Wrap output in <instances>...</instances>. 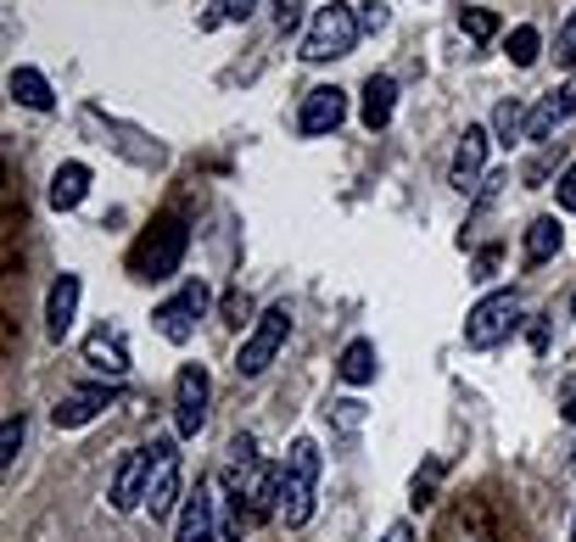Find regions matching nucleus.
<instances>
[{
	"instance_id": "obj_1",
	"label": "nucleus",
	"mask_w": 576,
	"mask_h": 542,
	"mask_svg": "<svg viewBox=\"0 0 576 542\" xmlns=\"http://www.w3.org/2000/svg\"><path fill=\"white\" fill-rule=\"evenodd\" d=\"M319 470H325L319 441L297 436L292 453H285V464H280V520L292 526V531H303V526L314 520V504H319Z\"/></svg>"
},
{
	"instance_id": "obj_2",
	"label": "nucleus",
	"mask_w": 576,
	"mask_h": 542,
	"mask_svg": "<svg viewBox=\"0 0 576 542\" xmlns=\"http://www.w3.org/2000/svg\"><path fill=\"white\" fill-rule=\"evenodd\" d=\"M185 246H190V229L179 219H157L146 235H140V246L129 252V269L134 280H168L185 258Z\"/></svg>"
},
{
	"instance_id": "obj_3",
	"label": "nucleus",
	"mask_w": 576,
	"mask_h": 542,
	"mask_svg": "<svg viewBox=\"0 0 576 542\" xmlns=\"http://www.w3.org/2000/svg\"><path fill=\"white\" fill-rule=\"evenodd\" d=\"M358 12L353 7H319L308 34H303V57L308 62H336V57H348L353 45H358Z\"/></svg>"
},
{
	"instance_id": "obj_4",
	"label": "nucleus",
	"mask_w": 576,
	"mask_h": 542,
	"mask_svg": "<svg viewBox=\"0 0 576 542\" xmlns=\"http://www.w3.org/2000/svg\"><path fill=\"white\" fill-rule=\"evenodd\" d=\"M224 498L242 504L252 520L280 515V470L269 475L263 464H230V470H224Z\"/></svg>"
},
{
	"instance_id": "obj_5",
	"label": "nucleus",
	"mask_w": 576,
	"mask_h": 542,
	"mask_svg": "<svg viewBox=\"0 0 576 542\" xmlns=\"http://www.w3.org/2000/svg\"><path fill=\"white\" fill-rule=\"evenodd\" d=\"M520 325V297L515 291H493V297H482L470 308V319H465V341L475 353H487V347H498V341H509V330Z\"/></svg>"
},
{
	"instance_id": "obj_6",
	"label": "nucleus",
	"mask_w": 576,
	"mask_h": 542,
	"mask_svg": "<svg viewBox=\"0 0 576 542\" xmlns=\"http://www.w3.org/2000/svg\"><path fill=\"white\" fill-rule=\"evenodd\" d=\"M285 335H292V314H285V308H269V314L252 325V335L242 341V353H235V375H242V380L263 375V369L274 364V353L285 347Z\"/></svg>"
},
{
	"instance_id": "obj_7",
	"label": "nucleus",
	"mask_w": 576,
	"mask_h": 542,
	"mask_svg": "<svg viewBox=\"0 0 576 542\" xmlns=\"http://www.w3.org/2000/svg\"><path fill=\"white\" fill-rule=\"evenodd\" d=\"M185 498V475H179V453L174 441H152V475H146V515L168 520Z\"/></svg>"
},
{
	"instance_id": "obj_8",
	"label": "nucleus",
	"mask_w": 576,
	"mask_h": 542,
	"mask_svg": "<svg viewBox=\"0 0 576 542\" xmlns=\"http://www.w3.org/2000/svg\"><path fill=\"white\" fill-rule=\"evenodd\" d=\"M202 308H208V285L202 280H185V291L174 303H163L157 314H152V325H157V335L163 341H174V347H185L190 335H197V319H202Z\"/></svg>"
},
{
	"instance_id": "obj_9",
	"label": "nucleus",
	"mask_w": 576,
	"mask_h": 542,
	"mask_svg": "<svg viewBox=\"0 0 576 542\" xmlns=\"http://www.w3.org/2000/svg\"><path fill=\"white\" fill-rule=\"evenodd\" d=\"M208 398H213V380L202 364H185L179 380H174V425L179 436H197L208 425Z\"/></svg>"
},
{
	"instance_id": "obj_10",
	"label": "nucleus",
	"mask_w": 576,
	"mask_h": 542,
	"mask_svg": "<svg viewBox=\"0 0 576 542\" xmlns=\"http://www.w3.org/2000/svg\"><path fill=\"white\" fill-rule=\"evenodd\" d=\"M146 475H152V448H140V453H129V459L118 464V475H113V492H107V504H113L118 515L140 509V504H146Z\"/></svg>"
},
{
	"instance_id": "obj_11",
	"label": "nucleus",
	"mask_w": 576,
	"mask_h": 542,
	"mask_svg": "<svg viewBox=\"0 0 576 542\" xmlns=\"http://www.w3.org/2000/svg\"><path fill=\"white\" fill-rule=\"evenodd\" d=\"M482 163H487V129H482V123H470V129L459 134V152H454L448 185H454L459 196H470L475 179H482Z\"/></svg>"
},
{
	"instance_id": "obj_12",
	"label": "nucleus",
	"mask_w": 576,
	"mask_h": 542,
	"mask_svg": "<svg viewBox=\"0 0 576 542\" xmlns=\"http://www.w3.org/2000/svg\"><path fill=\"white\" fill-rule=\"evenodd\" d=\"M348 118V90H336V84H319V90H308V102H303V118H297V129L303 134H330L336 123Z\"/></svg>"
},
{
	"instance_id": "obj_13",
	"label": "nucleus",
	"mask_w": 576,
	"mask_h": 542,
	"mask_svg": "<svg viewBox=\"0 0 576 542\" xmlns=\"http://www.w3.org/2000/svg\"><path fill=\"white\" fill-rule=\"evenodd\" d=\"M113 398H118V391H113V380H107V386H84V391H68V398L51 409V420H57V431H79V425H90L95 414H102Z\"/></svg>"
},
{
	"instance_id": "obj_14",
	"label": "nucleus",
	"mask_w": 576,
	"mask_h": 542,
	"mask_svg": "<svg viewBox=\"0 0 576 542\" xmlns=\"http://www.w3.org/2000/svg\"><path fill=\"white\" fill-rule=\"evenodd\" d=\"M84 364H90L95 375H107V380H124V375H129V347H124V335L102 325V330L84 341Z\"/></svg>"
},
{
	"instance_id": "obj_15",
	"label": "nucleus",
	"mask_w": 576,
	"mask_h": 542,
	"mask_svg": "<svg viewBox=\"0 0 576 542\" xmlns=\"http://www.w3.org/2000/svg\"><path fill=\"white\" fill-rule=\"evenodd\" d=\"M392 107H398V79L392 73H369L364 79V102H358L364 129H387L392 123Z\"/></svg>"
},
{
	"instance_id": "obj_16",
	"label": "nucleus",
	"mask_w": 576,
	"mask_h": 542,
	"mask_svg": "<svg viewBox=\"0 0 576 542\" xmlns=\"http://www.w3.org/2000/svg\"><path fill=\"white\" fill-rule=\"evenodd\" d=\"M565 118H576V90H549L543 102L526 113V140H549Z\"/></svg>"
},
{
	"instance_id": "obj_17",
	"label": "nucleus",
	"mask_w": 576,
	"mask_h": 542,
	"mask_svg": "<svg viewBox=\"0 0 576 542\" xmlns=\"http://www.w3.org/2000/svg\"><path fill=\"white\" fill-rule=\"evenodd\" d=\"M73 314H79V274H62L51 285V297H45V335L62 341L73 330Z\"/></svg>"
},
{
	"instance_id": "obj_18",
	"label": "nucleus",
	"mask_w": 576,
	"mask_h": 542,
	"mask_svg": "<svg viewBox=\"0 0 576 542\" xmlns=\"http://www.w3.org/2000/svg\"><path fill=\"white\" fill-rule=\"evenodd\" d=\"M174 542H213V498H208V486H202V481H197V492H190L185 509H179Z\"/></svg>"
},
{
	"instance_id": "obj_19",
	"label": "nucleus",
	"mask_w": 576,
	"mask_h": 542,
	"mask_svg": "<svg viewBox=\"0 0 576 542\" xmlns=\"http://www.w3.org/2000/svg\"><path fill=\"white\" fill-rule=\"evenodd\" d=\"M7 90L17 95V102L28 107V113H51V84H45V73L39 68H12V79H7Z\"/></svg>"
},
{
	"instance_id": "obj_20",
	"label": "nucleus",
	"mask_w": 576,
	"mask_h": 542,
	"mask_svg": "<svg viewBox=\"0 0 576 542\" xmlns=\"http://www.w3.org/2000/svg\"><path fill=\"white\" fill-rule=\"evenodd\" d=\"M84 196H90V168L84 163H62L57 174H51V208H79L84 202Z\"/></svg>"
},
{
	"instance_id": "obj_21",
	"label": "nucleus",
	"mask_w": 576,
	"mask_h": 542,
	"mask_svg": "<svg viewBox=\"0 0 576 542\" xmlns=\"http://www.w3.org/2000/svg\"><path fill=\"white\" fill-rule=\"evenodd\" d=\"M560 240H565V229L554 224V219H532V224H526V263H549L554 252H560Z\"/></svg>"
},
{
	"instance_id": "obj_22",
	"label": "nucleus",
	"mask_w": 576,
	"mask_h": 542,
	"mask_svg": "<svg viewBox=\"0 0 576 542\" xmlns=\"http://www.w3.org/2000/svg\"><path fill=\"white\" fill-rule=\"evenodd\" d=\"M336 375H342L348 386H369L375 380V341H348V353H342V364H336Z\"/></svg>"
},
{
	"instance_id": "obj_23",
	"label": "nucleus",
	"mask_w": 576,
	"mask_h": 542,
	"mask_svg": "<svg viewBox=\"0 0 576 542\" xmlns=\"http://www.w3.org/2000/svg\"><path fill=\"white\" fill-rule=\"evenodd\" d=\"M493 134H498L504 145L526 140V107L515 102V95H509V102H498V113H493Z\"/></svg>"
},
{
	"instance_id": "obj_24",
	"label": "nucleus",
	"mask_w": 576,
	"mask_h": 542,
	"mask_svg": "<svg viewBox=\"0 0 576 542\" xmlns=\"http://www.w3.org/2000/svg\"><path fill=\"white\" fill-rule=\"evenodd\" d=\"M538 51H543V34H538L532 23H520V28L509 34V62H515V68H532Z\"/></svg>"
},
{
	"instance_id": "obj_25",
	"label": "nucleus",
	"mask_w": 576,
	"mask_h": 542,
	"mask_svg": "<svg viewBox=\"0 0 576 542\" xmlns=\"http://www.w3.org/2000/svg\"><path fill=\"white\" fill-rule=\"evenodd\" d=\"M459 28H465L475 45H487V39L498 34V17H493L487 7H465V12H459Z\"/></svg>"
},
{
	"instance_id": "obj_26",
	"label": "nucleus",
	"mask_w": 576,
	"mask_h": 542,
	"mask_svg": "<svg viewBox=\"0 0 576 542\" xmlns=\"http://www.w3.org/2000/svg\"><path fill=\"white\" fill-rule=\"evenodd\" d=\"M258 0H219V7L202 17V28H219V23H247Z\"/></svg>"
},
{
	"instance_id": "obj_27",
	"label": "nucleus",
	"mask_w": 576,
	"mask_h": 542,
	"mask_svg": "<svg viewBox=\"0 0 576 542\" xmlns=\"http://www.w3.org/2000/svg\"><path fill=\"white\" fill-rule=\"evenodd\" d=\"M17 448H23V414H12L7 420V431H0V464H17Z\"/></svg>"
},
{
	"instance_id": "obj_28",
	"label": "nucleus",
	"mask_w": 576,
	"mask_h": 542,
	"mask_svg": "<svg viewBox=\"0 0 576 542\" xmlns=\"http://www.w3.org/2000/svg\"><path fill=\"white\" fill-rule=\"evenodd\" d=\"M554 62L576 73V12L565 17V28H560V39H554Z\"/></svg>"
},
{
	"instance_id": "obj_29",
	"label": "nucleus",
	"mask_w": 576,
	"mask_h": 542,
	"mask_svg": "<svg viewBox=\"0 0 576 542\" xmlns=\"http://www.w3.org/2000/svg\"><path fill=\"white\" fill-rule=\"evenodd\" d=\"M297 23H303V0H274V28L292 34Z\"/></svg>"
},
{
	"instance_id": "obj_30",
	"label": "nucleus",
	"mask_w": 576,
	"mask_h": 542,
	"mask_svg": "<svg viewBox=\"0 0 576 542\" xmlns=\"http://www.w3.org/2000/svg\"><path fill=\"white\" fill-rule=\"evenodd\" d=\"M247 314H252L247 291H230V297H224V325H247Z\"/></svg>"
},
{
	"instance_id": "obj_31",
	"label": "nucleus",
	"mask_w": 576,
	"mask_h": 542,
	"mask_svg": "<svg viewBox=\"0 0 576 542\" xmlns=\"http://www.w3.org/2000/svg\"><path fill=\"white\" fill-rule=\"evenodd\" d=\"M325 414H336V425H342V431H358L364 425V403H330Z\"/></svg>"
},
{
	"instance_id": "obj_32",
	"label": "nucleus",
	"mask_w": 576,
	"mask_h": 542,
	"mask_svg": "<svg viewBox=\"0 0 576 542\" xmlns=\"http://www.w3.org/2000/svg\"><path fill=\"white\" fill-rule=\"evenodd\" d=\"M554 196H560V208H565V213H576V163H571V168L560 174V185H554Z\"/></svg>"
},
{
	"instance_id": "obj_33",
	"label": "nucleus",
	"mask_w": 576,
	"mask_h": 542,
	"mask_svg": "<svg viewBox=\"0 0 576 542\" xmlns=\"http://www.w3.org/2000/svg\"><path fill=\"white\" fill-rule=\"evenodd\" d=\"M437 475H443V464H425V475H414V509L431 504V486H437Z\"/></svg>"
},
{
	"instance_id": "obj_34",
	"label": "nucleus",
	"mask_w": 576,
	"mask_h": 542,
	"mask_svg": "<svg viewBox=\"0 0 576 542\" xmlns=\"http://www.w3.org/2000/svg\"><path fill=\"white\" fill-rule=\"evenodd\" d=\"M230 464H258V441L252 436H235L230 441Z\"/></svg>"
},
{
	"instance_id": "obj_35",
	"label": "nucleus",
	"mask_w": 576,
	"mask_h": 542,
	"mask_svg": "<svg viewBox=\"0 0 576 542\" xmlns=\"http://www.w3.org/2000/svg\"><path fill=\"white\" fill-rule=\"evenodd\" d=\"M358 28H387V7H380V0H364V12H358Z\"/></svg>"
},
{
	"instance_id": "obj_36",
	"label": "nucleus",
	"mask_w": 576,
	"mask_h": 542,
	"mask_svg": "<svg viewBox=\"0 0 576 542\" xmlns=\"http://www.w3.org/2000/svg\"><path fill=\"white\" fill-rule=\"evenodd\" d=\"M498 274V246H487V252H475V274L470 280H493Z\"/></svg>"
},
{
	"instance_id": "obj_37",
	"label": "nucleus",
	"mask_w": 576,
	"mask_h": 542,
	"mask_svg": "<svg viewBox=\"0 0 576 542\" xmlns=\"http://www.w3.org/2000/svg\"><path fill=\"white\" fill-rule=\"evenodd\" d=\"M565 420H571V425H576V398H571V403H565Z\"/></svg>"
},
{
	"instance_id": "obj_38",
	"label": "nucleus",
	"mask_w": 576,
	"mask_h": 542,
	"mask_svg": "<svg viewBox=\"0 0 576 542\" xmlns=\"http://www.w3.org/2000/svg\"><path fill=\"white\" fill-rule=\"evenodd\" d=\"M571 319H576V297H571Z\"/></svg>"
},
{
	"instance_id": "obj_39",
	"label": "nucleus",
	"mask_w": 576,
	"mask_h": 542,
	"mask_svg": "<svg viewBox=\"0 0 576 542\" xmlns=\"http://www.w3.org/2000/svg\"><path fill=\"white\" fill-rule=\"evenodd\" d=\"M571 542H576V520H571Z\"/></svg>"
}]
</instances>
